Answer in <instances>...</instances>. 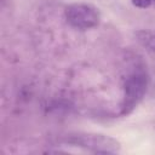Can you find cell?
<instances>
[{"label": "cell", "mask_w": 155, "mask_h": 155, "mask_svg": "<svg viewBox=\"0 0 155 155\" xmlns=\"http://www.w3.org/2000/svg\"><path fill=\"white\" fill-rule=\"evenodd\" d=\"M154 4H155V0H154Z\"/></svg>", "instance_id": "5"}, {"label": "cell", "mask_w": 155, "mask_h": 155, "mask_svg": "<svg viewBox=\"0 0 155 155\" xmlns=\"http://www.w3.org/2000/svg\"><path fill=\"white\" fill-rule=\"evenodd\" d=\"M69 143L75 145L86 148L93 153H116L120 149V144L107 136L103 134H92V133H79L75 136H70L68 138Z\"/></svg>", "instance_id": "2"}, {"label": "cell", "mask_w": 155, "mask_h": 155, "mask_svg": "<svg viewBox=\"0 0 155 155\" xmlns=\"http://www.w3.org/2000/svg\"><path fill=\"white\" fill-rule=\"evenodd\" d=\"M147 90V76L144 73H133L125 82V97L121 104V114L131 113L143 98Z\"/></svg>", "instance_id": "3"}, {"label": "cell", "mask_w": 155, "mask_h": 155, "mask_svg": "<svg viewBox=\"0 0 155 155\" xmlns=\"http://www.w3.org/2000/svg\"><path fill=\"white\" fill-rule=\"evenodd\" d=\"M65 19L73 28L86 30L98 24L99 12L88 4H71L65 8Z\"/></svg>", "instance_id": "1"}, {"label": "cell", "mask_w": 155, "mask_h": 155, "mask_svg": "<svg viewBox=\"0 0 155 155\" xmlns=\"http://www.w3.org/2000/svg\"><path fill=\"white\" fill-rule=\"evenodd\" d=\"M153 2H154V0H132V4L136 7H139V8H147Z\"/></svg>", "instance_id": "4"}]
</instances>
